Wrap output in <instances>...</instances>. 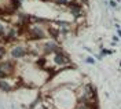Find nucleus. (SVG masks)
Listing matches in <instances>:
<instances>
[{
	"label": "nucleus",
	"instance_id": "nucleus-1",
	"mask_svg": "<svg viewBox=\"0 0 121 109\" xmlns=\"http://www.w3.org/2000/svg\"><path fill=\"white\" fill-rule=\"evenodd\" d=\"M28 36H29L30 40H43L45 37V33L41 28L39 26H28Z\"/></svg>",
	"mask_w": 121,
	"mask_h": 109
},
{
	"label": "nucleus",
	"instance_id": "nucleus-2",
	"mask_svg": "<svg viewBox=\"0 0 121 109\" xmlns=\"http://www.w3.org/2000/svg\"><path fill=\"white\" fill-rule=\"evenodd\" d=\"M26 54H28V50L23 46H15V47H13V50H11V57L15 58V59L23 58Z\"/></svg>",
	"mask_w": 121,
	"mask_h": 109
},
{
	"label": "nucleus",
	"instance_id": "nucleus-3",
	"mask_svg": "<svg viewBox=\"0 0 121 109\" xmlns=\"http://www.w3.org/2000/svg\"><path fill=\"white\" fill-rule=\"evenodd\" d=\"M0 69L3 70L6 75H11L15 69V62L14 61H3V62H0Z\"/></svg>",
	"mask_w": 121,
	"mask_h": 109
},
{
	"label": "nucleus",
	"instance_id": "nucleus-4",
	"mask_svg": "<svg viewBox=\"0 0 121 109\" xmlns=\"http://www.w3.org/2000/svg\"><path fill=\"white\" fill-rule=\"evenodd\" d=\"M54 61H55V64H58V65H68L69 58L62 51H56L55 55H54Z\"/></svg>",
	"mask_w": 121,
	"mask_h": 109
},
{
	"label": "nucleus",
	"instance_id": "nucleus-5",
	"mask_svg": "<svg viewBox=\"0 0 121 109\" xmlns=\"http://www.w3.org/2000/svg\"><path fill=\"white\" fill-rule=\"evenodd\" d=\"M43 48H44V53H56V51H59V48L56 47V44L55 43H52V41H48V43H45L44 46H43Z\"/></svg>",
	"mask_w": 121,
	"mask_h": 109
},
{
	"label": "nucleus",
	"instance_id": "nucleus-6",
	"mask_svg": "<svg viewBox=\"0 0 121 109\" xmlns=\"http://www.w3.org/2000/svg\"><path fill=\"white\" fill-rule=\"evenodd\" d=\"M48 32H50V35L52 36L54 39H58V36H59V32L56 28H48Z\"/></svg>",
	"mask_w": 121,
	"mask_h": 109
},
{
	"label": "nucleus",
	"instance_id": "nucleus-7",
	"mask_svg": "<svg viewBox=\"0 0 121 109\" xmlns=\"http://www.w3.org/2000/svg\"><path fill=\"white\" fill-rule=\"evenodd\" d=\"M1 90L6 91V93H8V91H11L13 88H11V86L8 84L7 82H3V80H1Z\"/></svg>",
	"mask_w": 121,
	"mask_h": 109
},
{
	"label": "nucleus",
	"instance_id": "nucleus-8",
	"mask_svg": "<svg viewBox=\"0 0 121 109\" xmlns=\"http://www.w3.org/2000/svg\"><path fill=\"white\" fill-rule=\"evenodd\" d=\"M76 109H91V108H90V105H88V104L78 102V104H77V106H76Z\"/></svg>",
	"mask_w": 121,
	"mask_h": 109
},
{
	"label": "nucleus",
	"instance_id": "nucleus-9",
	"mask_svg": "<svg viewBox=\"0 0 121 109\" xmlns=\"http://www.w3.org/2000/svg\"><path fill=\"white\" fill-rule=\"evenodd\" d=\"M6 53H7L6 47H4V46H0V59H3V58L6 57Z\"/></svg>",
	"mask_w": 121,
	"mask_h": 109
},
{
	"label": "nucleus",
	"instance_id": "nucleus-10",
	"mask_svg": "<svg viewBox=\"0 0 121 109\" xmlns=\"http://www.w3.org/2000/svg\"><path fill=\"white\" fill-rule=\"evenodd\" d=\"M0 36H6V26L0 22Z\"/></svg>",
	"mask_w": 121,
	"mask_h": 109
},
{
	"label": "nucleus",
	"instance_id": "nucleus-11",
	"mask_svg": "<svg viewBox=\"0 0 121 109\" xmlns=\"http://www.w3.org/2000/svg\"><path fill=\"white\" fill-rule=\"evenodd\" d=\"M58 4H69V0H56Z\"/></svg>",
	"mask_w": 121,
	"mask_h": 109
},
{
	"label": "nucleus",
	"instance_id": "nucleus-12",
	"mask_svg": "<svg viewBox=\"0 0 121 109\" xmlns=\"http://www.w3.org/2000/svg\"><path fill=\"white\" fill-rule=\"evenodd\" d=\"M6 77H7V75H6V73H4L3 70L0 69V79H6Z\"/></svg>",
	"mask_w": 121,
	"mask_h": 109
},
{
	"label": "nucleus",
	"instance_id": "nucleus-13",
	"mask_svg": "<svg viewBox=\"0 0 121 109\" xmlns=\"http://www.w3.org/2000/svg\"><path fill=\"white\" fill-rule=\"evenodd\" d=\"M85 61H87L88 64H95V61H94V58H91V57H88V58H87Z\"/></svg>",
	"mask_w": 121,
	"mask_h": 109
},
{
	"label": "nucleus",
	"instance_id": "nucleus-14",
	"mask_svg": "<svg viewBox=\"0 0 121 109\" xmlns=\"http://www.w3.org/2000/svg\"><path fill=\"white\" fill-rule=\"evenodd\" d=\"M0 90H1V80H0Z\"/></svg>",
	"mask_w": 121,
	"mask_h": 109
},
{
	"label": "nucleus",
	"instance_id": "nucleus-15",
	"mask_svg": "<svg viewBox=\"0 0 121 109\" xmlns=\"http://www.w3.org/2000/svg\"><path fill=\"white\" fill-rule=\"evenodd\" d=\"M81 1H84V3H85V1H87V0H81Z\"/></svg>",
	"mask_w": 121,
	"mask_h": 109
},
{
	"label": "nucleus",
	"instance_id": "nucleus-16",
	"mask_svg": "<svg viewBox=\"0 0 121 109\" xmlns=\"http://www.w3.org/2000/svg\"><path fill=\"white\" fill-rule=\"evenodd\" d=\"M43 1H48V0H43Z\"/></svg>",
	"mask_w": 121,
	"mask_h": 109
},
{
	"label": "nucleus",
	"instance_id": "nucleus-17",
	"mask_svg": "<svg viewBox=\"0 0 121 109\" xmlns=\"http://www.w3.org/2000/svg\"><path fill=\"white\" fill-rule=\"evenodd\" d=\"M18 1H22V0H18Z\"/></svg>",
	"mask_w": 121,
	"mask_h": 109
}]
</instances>
